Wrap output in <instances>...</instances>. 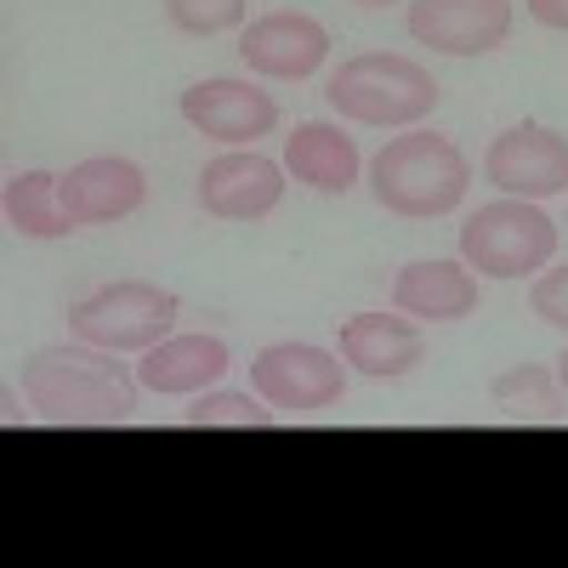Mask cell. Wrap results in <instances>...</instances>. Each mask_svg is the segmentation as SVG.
<instances>
[{"instance_id":"6da1fadb","label":"cell","mask_w":568,"mask_h":568,"mask_svg":"<svg viewBox=\"0 0 568 568\" xmlns=\"http://www.w3.org/2000/svg\"><path fill=\"white\" fill-rule=\"evenodd\" d=\"M23 398L52 426H120L136 409V382L109 347H40L23 364Z\"/></svg>"},{"instance_id":"7a4b0ae2","label":"cell","mask_w":568,"mask_h":568,"mask_svg":"<svg viewBox=\"0 0 568 568\" xmlns=\"http://www.w3.org/2000/svg\"><path fill=\"white\" fill-rule=\"evenodd\" d=\"M471 187V160L438 131H404L369 160V194L382 211L426 222L449 216Z\"/></svg>"},{"instance_id":"3957f363","label":"cell","mask_w":568,"mask_h":568,"mask_svg":"<svg viewBox=\"0 0 568 568\" xmlns=\"http://www.w3.org/2000/svg\"><path fill=\"white\" fill-rule=\"evenodd\" d=\"M324 98L342 120H358V125H415L438 109L444 91L415 58L358 52L324 80Z\"/></svg>"},{"instance_id":"277c9868","label":"cell","mask_w":568,"mask_h":568,"mask_svg":"<svg viewBox=\"0 0 568 568\" xmlns=\"http://www.w3.org/2000/svg\"><path fill=\"white\" fill-rule=\"evenodd\" d=\"M171 324H176V296L149 278L98 284L91 296H80L69 307L74 336L91 347H109V353H149L154 342L171 336Z\"/></svg>"},{"instance_id":"5b68a950","label":"cell","mask_w":568,"mask_h":568,"mask_svg":"<svg viewBox=\"0 0 568 568\" xmlns=\"http://www.w3.org/2000/svg\"><path fill=\"white\" fill-rule=\"evenodd\" d=\"M557 251V222L535 200H495L484 211H471L460 227V256L466 267H478L489 278H524L540 273Z\"/></svg>"},{"instance_id":"8992f818","label":"cell","mask_w":568,"mask_h":568,"mask_svg":"<svg viewBox=\"0 0 568 568\" xmlns=\"http://www.w3.org/2000/svg\"><path fill=\"white\" fill-rule=\"evenodd\" d=\"M251 387H256V398H267V404L284 409V415H318V409H329V404H342L347 375H342V364L329 358L324 347L273 342V347H262L256 364H251Z\"/></svg>"},{"instance_id":"52a82bcc","label":"cell","mask_w":568,"mask_h":568,"mask_svg":"<svg viewBox=\"0 0 568 568\" xmlns=\"http://www.w3.org/2000/svg\"><path fill=\"white\" fill-rule=\"evenodd\" d=\"M484 176L511 200H551L568 194V136H557L551 125H511L489 142L484 154Z\"/></svg>"},{"instance_id":"ba28073f","label":"cell","mask_w":568,"mask_h":568,"mask_svg":"<svg viewBox=\"0 0 568 568\" xmlns=\"http://www.w3.org/2000/svg\"><path fill=\"white\" fill-rule=\"evenodd\" d=\"M409 34L444 58H484L511 34V0H409Z\"/></svg>"},{"instance_id":"9c48e42d","label":"cell","mask_w":568,"mask_h":568,"mask_svg":"<svg viewBox=\"0 0 568 568\" xmlns=\"http://www.w3.org/2000/svg\"><path fill=\"white\" fill-rule=\"evenodd\" d=\"M182 120L200 136L245 149V142H256L278 125V103L251 80H200V85L182 91Z\"/></svg>"},{"instance_id":"30bf717a","label":"cell","mask_w":568,"mask_h":568,"mask_svg":"<svg viewBox=\"0 0 568 568\" xmlns=\"http://www.w3.org/2000/svg\"><path fill=\"white\" fill-rule=\"evenodd\" d=\"M278 200H284V165L256 149H233L200 171V205L222 222H256Z\"/></svg>"},{"instance_id":"8fae6325","label":"cell","mask_w":568,"mask_h":568,"mask_svg":"<svg viewBox=\"0 0 568 568\" xmlns=\"http://www.w3.org/2000/svg\"><path fill=\"white\" fill-rule=\"evenodd\" d=\"M240 58L251 74L267 80H307L329 58V34L307 12H267L240 34Z\"/></svg>"},{"instance_id":"7c38bea8","label":"cell","mask_w":568,"mask_h":568,"mask_svg":"<svg viewBox=\"0 0 568 568\" xmlns=\"http://www.w3.org/2000/svg\"><path fill=\"white\" fill-rule=\"evenodd\" d=\"M426 342L409 318H393V313H353L342 324V358L369 375V382H398L420 364Z\"/></svg>"},{"instance_id":"4fadbf2b","label":"cell","mask_w":568,"mask_h":568,"mask_svg":"<svg viewBox=\"0 0 568 568\" xmlns=\"http://www.w3.org/2000/svg\"><path fill=\"white\" fill-rule=\"evenodd\" d=\"M142 200H149V182L131 160H80L69 176H63V205L80 227H103V222H120L131 216Z\"/></svg>"},{"instance_id":"5bb4252c","label":"cell","mask_w":568,"mask_h":568,"mask_svg":"<svg viewBox=\"0 0 568 568\" xmlns=\"http://www.w3.org/2000/svg\"><path fill=\"white\" fill-rule=\"evenodd\" d=\"M222 375H227V342L216 336H165L136 364V382L149 393H171V398H194L211 382H222Z\"/></svg>"},{"instance_id":"9a60e30c","label":"cell","mask_w":568,"mask_h":568,"mask_svg":"<svg viewBox=\"0 0 568 568\" xmlns=\"http://www.w3.org/2000/svg\"><path fill=\"white\" fill-rule=\"evenodd\" d=\"M393 307L426 324H455L478 307V278H471L460 262L433 256V262H409L393 278Z\"/></svg>"},{"instance_id":"2e32d148","label":"cell","mask_w":568,"mask_h":568,"mask_svg":"<svg viewBox=\"0 0 568 568\" xmlns=\"http://www.w3.org/2000/svg\"><path fill=\"white\" fill-rule=\"evenodd\" d=\"M284 171L307 182L313 194H347L358 182V149H353V136H342V125L307 120L284 136Z\"/></svg>"},{"instance_id":"e0dca14e","label":"cell","mask_w":568,"mask_h":568,"mask_svg":"<svg viewBox=\"0 0 568 568\" xmlns=\"http://www.w3.org/2000/svg\"><path fill=\"white\" fill-rule=\"evenodd\" d=\"M7 222L23 240H63V233L80 227L63 205V176L52 171H18L7 182Z\"/></svg>"},{"instance_id":"ac0fdd59","label":"cell","mask_w":568,"mask_h":568,"mask_svg":"<svg viewBox=\"0 0 568 568\" xmlns=\"http://www.w3.org/2000/svg\"><path fill=\"white\" fill-rule=\"evenodd\" d=\"M489 398L511 415V420H546V426H562L568 409H562V382H557V369L546 364H511L506 375H495V387Z\"/></svg>"},{"instance_id":"d6986e66","label":"cell","mask_w":568,"mask_h":568,"mask_svg":"<svg viewBox=\"0 0 568 568\" xmlns=\"http://www.w3.org/2000/svg\"><path fill=\"white\" fill-rule=\"evenodd\" d=\"M182 420L187 426H273V409H262L251 393H194Z\"/></svg>"},{"instance_id":"ffe728a7","label":"cell","mask_w":568,"mask_h":568,"mask_svg":"<svg viewBox=\"0 0 568 568\" xmlns=\"http://www.w3.org/2000/svg\"><path fill=\"white\" fill-rule=\"evenodd\" d=\"M245 7H251V0H165V18L182 34L211 40V34H222L233 23H245Z\"/></svg>"},{"instance_id":"44dd1931","label":"cell","mask_w":568,"mask_h":568,"mask_svg":"<svg viewBox=\"0 0 568 568\" xmlns=\"http://www.w3.org/2000/svg\"><path fill=\"white\" fill-rule=\"evenodd\" d=\"M529 307H535V318H546L551 329H562V336H568V267H557V273H540V278H535Z\"/></svg>"},{"instance_id":"7402d4cb","label":"cell","mask_w":568,"mask_h":568,"mask_svg":"<svg viewBox=\"0 0 568 568\" xmlns=\"http://www.w3.org/2000/svg\"><path fill=\"white\" fill-rule=\"evenodd\" d=\"M529 18L546 29H568V0H529Z\"/></svg>"},{"instance_id":"603a6c76","label":"cell","mask_w":568,"mask_h":568,"mask_svg":"<svg viewBox=\"0 0 568 568\" xmlns=\"http://www.w3.org/2000/svg\"><path fill=\"white\" fill-rule=\"evenodd\" d=\"M353 7H369V12H382V7H398V0H353Z\"/></svg>"},{"instance_id":"cb8c5ba5","label":"cell","mask_w":568,"mask_h":568,"mask_svg":"<svg viewBox=\"0 0 568 568\" xmlns=\"http://www.w3.org/2000/svg\"><path fill=\"white\" fill-rule=\"evenodd\" d=\"M557 382H562V393H568V353L557 358Z\"/></svg>"}]
</instances>
